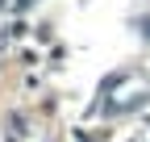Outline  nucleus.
<instances>
[{
	"label": "nucleus",
	"mask_w": 150,
	"mask_h": 142,
	"mask_svg": "<svg viewBox=\"0 0 150 142\" xmlns=\"http://www.w3.org/2000/svg\"><path fill=\"white\" fill-rule=\"evenodd\" d=\"M17 4H21V9H25V4H29V0H17Z\"/></svg>",
	"instance_id": "f257e3e1"
}]
</instances>
